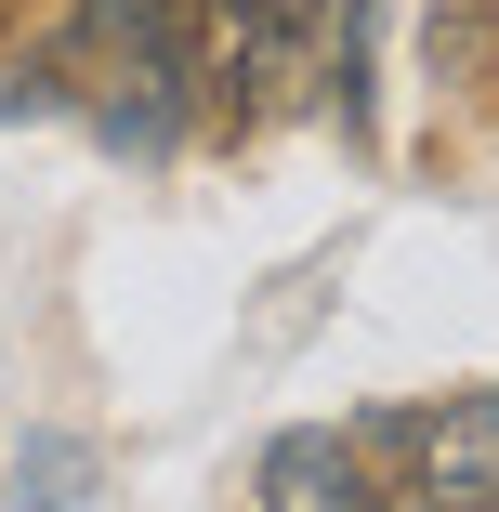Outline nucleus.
Masks as SVG:
<instances>
[{
  "label": "nucleus",
  "instance_id": "7ed1b4c3",
  "mask_svg": "<svg viewBox=\"0 0 499 512\" xmlns=\"http://www.w3.org/2000/svg\"><path fill=\"white\" fill-rule=\"evenodd\" d=\"M355 512H447V499H434V486H421V473H394V486H368V499H355Z\"/></svg>",
  "mask_w": 499,
  "mask_h": 512
},
{
  "label": "nucleus",
  "instance_id": "20e7f679",
  "mask_svg": "<svg viewBox=\"0 0 499 512\" xmlns=\"http://www.w3.org/2000/svg\"><path fill=\"white\" fill-rule=\"evenodd\" d=\"M0 14H14V0H0Z\"/></svg>",
  "mask_w": 499,
  "mask_h": 512
},
{
  "label": "nucleus",
  "instance_id": "f03ea898",
  "mask_svg": "<svg viewBox=\"0 0 499 512\" xmlns=\"http://www.w3.org/2000/svg\"><path fill=\"white\" fill-rule=\"evenodd\" d=\"M250 499H263V512H355V499H368V460H355V434H329V421H289V434L263 447Z\"/></svg>",
  "mask_w": 499,
  "mask_h": 512
},
{
  "label": "nucleus",
  "instance_id": "f257e3e1",
  "mask_svg": "<svg viewBox=\"0 0 499 512\" xmlns=\"http://www.w3.org/2000/svg\"><path fill=\"white\" fill-rule=\"evenodd\" d=\"M408 473H421L447 512H499V394L408 407Z\"/></svg>",
  "mask_w": 499,
  "mask_h": 512
}]
</instances>
